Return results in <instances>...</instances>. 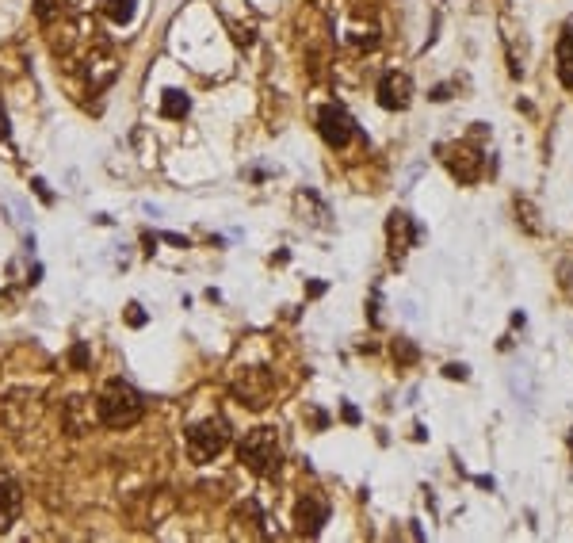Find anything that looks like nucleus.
Masks as SVG:
<instances>
[{
    "mask_svg": "<svg viewBox=\"0 0 573 543\" xmlns=\"http://www.w3.org/2000/svg\"><path fill=\"white\" fill-rule=\"evenodd\" d=\"M96 413H100V421H104L107 429H130V425L142 421L146 398L127 379H111L104 387V394H100V402H96Z\"/></svg>",
    "mask_w": 573,
    "mask_h": 543,
    "instance_id": "f257e3e1",
    "label": "nucleus"
},
{
    "mask_svg": "<svg viewBox=\"0 0 573 543\" xmlns=\"http://www.w3.org/2000/svg\"><path fill=\"white\" fill-rule=\"evenodd\" d=\"M279 459H283V448H279L276 429H253L241 440V463L253 471V475L268 478L279 471Z\"/></svg>",
    "mask_w": 573,
    "mask_h": 543,
    "instance_id": "f03ea898",
    "label": "nucleus"
},
{
    "mask_svg": "<svg viewBox=\"0 0 573 543\" xmlns=\"http://www.w3.org/2000/svg\"><path fill=\"white\" fill-rule=\"evenodd\" d=\"M226 444H230L226 417H207V421H199V425L188 429V456L195 459V463H211L214 456L226 452Z\"/></svg>",
    "mask_w": 573,
    "mask_h": 543,
    "instance_id": "7ed1b4c3",
    "label": "nucleus"
},
{
    "mask_svg": "<svg viewBox=\"0 0 573 543\" xmlns=\"http://www.w3.org/2000/svg\"><path fill=\"white\" fill-rule=\"evenodd\" d=\"M318 131L325 138V146H333V150H344L348 142H352V134H356V123H352V115L340 108V104H325L318 111Z\"/></svg>",
    "mask_w": 573,
    "mask_h": 543,
    "instance_id": "20e7f679",
    "label": "nucleus"
},
{
    "mask_svg": "<svg viewBox=\"0 0 573 543\" xmlns=\"http://www.w3.org/2000/svg\"><path fill=\"white\" fill-rule=\"evenodd\" d=\"M409 96H413V85L405 73H382L379 81V104L386 111H405L409 108Z\"/></svg>",
    "mask_w": 573,
    "mask_h": 543,
    "instance_id": "39448f33",
    "label": "nucleus"
},
{
    "mask_svg": "<svg viewBox=\"0 0 573 543\" xmlns=\"http://www.w3.org/2000/svg\"><path fill=\"white\" fill-rule=\"evenodd\" d=\"M23 509V490L12 475H0V532H8L12 524L20 521Z\"/></svg>",
    "mask_w": 573,
    "mask_h": 543,
    "instance_id": "423d86ee",
    "label": "nucleus"
},
{
    "mask_svg": "<svg viewBox=\"0 0 573 543\" xmlns=\"http://www.w3.org/2000/svg\"><path fill=\"white\" fill-rule=\"evenodd\" d=\"M325 521H329V505H325V501L310 498V494L298 501V528H302L306 536H318Z\"/></svg>",
    "mask_w": 573,
    "mask_h": 543,
    "instance_id": "0eeeda50",
    "label": "nucleus"
},
{
    "mask_svg": "<svg viewBox=\"0 0 573 543\" xmlns=\"http://www.w3.org/2000/svg\"><path fill=\"white\" fill-rule=\"evenodd\" d=\"M413 238H417V230H413V222H409V215H390V249H394V257H402L405 249L413 245Z\"/></svg>",
    "mask_w": 573,
    "mask_h": 543,
    "instance_id": "6e6552de",
    "label": "nucleus"
},
{
    "mask_svg": "<svg viewBox=\"0 0 573 543\" xmlns=\"http://www.w3.org/2000/svg\"><path fill=\"white\" fill-rule=\"evenodd\" d=\"M558 81L573 88V27H566L558 39Z\"/></svg>",
    "mask_w": 573,
    "mask_h": 543,
    "instance_id": "1a4fd4ad",
    "label": "nucleus"
},
{
    "mask_svg": "<svg viewBox=\"0 0 573 543\" xmlns=\"http://www.w3.org/2000/svg\"><path fill=\"white\" fill-rule=\"evenodd\" d=\"M161 111H165L169 119H184V115L191 111L188 92H180V88H169V92L161 96Z\"/></svg>",
    "mask_w": 573,
    "mask_h": 543,
    "instance_id": "9d476101",
    "label": "nucleus"
},
{
    "mask_svg": "<svg viewBox=\"0 0 573 543\" xmlns=\"http://www.w3.org/2000/svg\"><path fill=\"white\" fill-rule=\"evenodd\" d=\"M134 8H138V0H104V12L111 23H119V27H127L134 20Z\"/></svg>",
    "mask_w": 573,
    "mask_h": 543,
    "instance_id": "9b49d317",
    "label": "nucleus"
},
{
    "mask_svg": "<svg viewBox=\"0 0 573 543\" xmlns=\"http://www.w3.org/2000/svg\"><path fill=\"white\" fill-rule=\"evenodd\" d=\"M127 318H130V326H146V314H142V306L138 303L127 306Z\"/></svg>",
    "mask_w": 573,
    "mask_h": 543,
    "instance_id": "f8f14e48",
    "label": "nucleus"
},
{
    "mask_svg": "<svg viewBox=\"0 0 573 543\" xmlns=\"http://www.w3.org/2000/svg\"><path fill=\"white\" fill-rule=\"evenodd\" d=\"M73 364H77V368H85V364H88V348L85 345L73 348Z\"/></svg>",
    "mask_w": 573,
    "mask_h": 543,
    "instance_id": "ddd939ff",
    "label": "nucleus"
},
{
    "mask_svg": "<svg viewBox=\"0 0 573 543\" xmlns=\"http://www.w3.org/2000/svg\"><path fill=\"white\" fill-rule=\"evenodd\" d=\"M447 375H451V379H467V368H463V364H459V368L451 364V368H447Z\"/></svg>",
    "mask_w": 573,
    "mask_h": 543,
    "instance_id": "4468645a",
    "label": "nucleus"
},
{
    "mask_svg": "<svg viewBox=\"0 0 573 543\" xmlns=\"http://www.w3.org/2000/svg\"><path fill=\"white\" fill-rule=\"evenodd\" d=\"M4 138H8V115L0 111V142H4Z\"/></svg>",
    "mask_w": 573,
    "mask_h": 543,
    "instance_id": "2eb2a0df",
    "label": "nucleus"
}]
</instances>
